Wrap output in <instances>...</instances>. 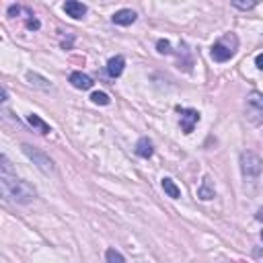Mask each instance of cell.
Returning a JSON list of instances; mask_svg holds the SVG:
<instances>
[{"mask_svg":"<svg viewBox=\"0 0 263 263\" xmlns=\"http://www.w3.org/2000/svg\"><path fill=\"white\" fill-rule=\"evenodd\" d=\"M0 187H2V196L15 204H29L35 197V189L29 183L16 179L13 175H0Z\"/></svg>","mask_w":263,"mask_h":263,"instance_id":"obj_1","label":"cell"},{"mask_svg":"<svg viewBox=\"0 0 263 263\" xmlns=\"http://www.w3.org/2000/svg\"><path fill=\"white\" fill-rule=\"evenodd\" d=\"M236 46H239V39H236L234 33H226L220 41H216L212 46V58L216 62H226V60H230L236 51Z\"/></svg>","mask_w":263,"mask_h":263,"instance_id":"obj_2","label":"cell"},{"mask_svg":"<svg viewBox=\"0 0 263 263\" xmlns=\"http://www.w3.org/2000/svg\"><path fill=\"white\" fill-rule=\"evenodd\" d=\"M241 164H243V175H245V179L247 181H257V177L261 175V159L255 154V152H251V150H247V152H243L241 154Z\"/></svg>","mask_w":263,"mask_h":263,"instance_id":"obj_3","label":"cell"},{"mask_svg":"<svg viewBox=\"0 0 263 263\" xmlns=\"http://www.w3.org/2000/svg\"><path fill=\"white\" fill-rule=\"evenodd\" d=\"M23 152L27 154L29 159H31L35 164H37L43 173H54V161H51L48 154H43L41 150H37V148H33V146H29V144H23Z\"/></svg>","mask_w":263,"mask_h":263,"instance_id":"obj_4","label":"cell"},{"mask_svg":"<svg viewBox=\"0 0 263 263\" xmlns=\"http://www.w3.org/2000/svg\"><path fill=\"white\" fill-rule=\"evenodd\" d=\"M197 121H199V113L196 109H181V130L185 132V134L194 132Z\"/></svg>","mask_w":263,"mask_h":263,"instance_id":"obj_5","label":"cell"},{"mask_svg":"<svg viewBox=\"0 0 263 263\" xmlns=\"http://www.w3.org/2000/svg\"><path fill=\"white\" fill-rule=\"evenodd\" d=\"M136 19H138V15L132 11V8H121V11H117L111 16V21L115 25H121V27H128V25L136 23Z\"/></svg>","mask_w":263,"mask_h":263,"instance_id":"obj_6","label":"cell"},{"mask_svg":"<svg viewBox=\"0 0 263 263\" xmlns=\"http://www.w3.org/2000/svg\"><path fill=\"white\" fill-rule=\"evenodd\" d=\"M86 4L82 2H76V0H68V2H64V13L68 16H72V19H82V16L86 15Z\"/></svg>","mask_w":263,"mask_h":263,"instance_id":"obj_7","label":"cell"},{"mask_svg":"<svg viewBox=\"0 0 263 263\" xmlns=\"http://www.w3.org/2000/svg\"><path fill=\"white\" fill-rule=\"evenodd\" d=\"M214 196H216L214 181H212V177H210V175H206L204 181H201V185L197 187V197L204 199V201H208V199H212Z\"/></svg>","mask_w":263,"mask_h":263,"instance_id":"obj_8","label":"cell"},{"mask_svg":"<svg viewBox=\"0 0 263 263\" xmlns=\"http://www.w3.org/2000/svg\"><path fill=\"white\" fill-rule=\"evenodd\" d=\"M70 84H72L74 89L86 91V89H91V86H93V78L82 74V72H72V74H70Z\"/></svg>","mask_w":263,"mask_h":263,"instance_id":"obj_9","label":"cell"},{"mask_svg":"<svg viewBox=\"0 0 263 263\" xmlns=\"http://www.w3.org/2000/svg\"><path fill=\"white\" fill-rule=\"evenodd\" d=\"M124 66H126L124 56H115V58H111L109 62H107V72H109V76L117 78L121 72H124Z\"/></svg>","mask_w":263,"mask_h":263,"instance_id":"obj_10","label":"cell"},{"mask_svg":"<svg viewBox=\"0 0 263 263\" xmlns=\"http://www.w3.org/2000/svg\"><path fill=\"white\" fill-rule=\"evenodd\" d=\"M152 152H154V148H152L150 140H148V138H140L138 144H136V154L142 156V159H150Z\"/></svg>","mask_w":263,"mask_h":263,"instance_id":"obj_11","label":"cell"},{"mask_svg":"<svg viewBox=\"0 0 263 263\" xmlns=\"http://www.w3.org/2000/svg\"><path fill=\"white\" fill-rule=\"evenodd\" d=\"M27 121H29V126L33 128V130H37L39 134H49L51 132V128H49V124H46L39 115H35V113H31V115H27Z\"/></svg>","mask_w":263,"mask_h":263,"instance_id":"obj_12","label":"cell"},{"mask_svg":"<svg viewBox=\"0 0 263 263\" xmlns=\"http://www.w3.org/2000/svg\"><path fill=\"white\" fill-rule=\"evenodd\" d=\"M163 189H164V194L169 196V197H173V199L181 197V189L177 187V183H175L173 179H169V177L163 179Z\"/></svg>","mask_w":263,"mask_h":263,"instance_id":"obj_13","label":"cell"},{"mask_svg":"<svg viewBox=\"0 0 263 263\" xmlns=\"http://www.w3.org/2000/svg\"><path fill=\"white\" fill-rule=\"evenodd\" d=\"M27 81H29L33 86H37V89H49V81H48V78H43V76L35 74V72H29V74H27Z\"/></svg>","mask_w":263,"mask_h":263,"instance_id":"obj_14","label":"cell"},{"mask_svg":"<svg viewBox=\"0 0 263 263\" xmlns=\"http://www.w3.org/2000/svg\"><path fill=\"white\" fill-rule=\"evenodd\" d=\"M247 103L251 105V107H257V111L263 113V95H261V93H251L249 99H247Z\"/></svg>","mask_w":263,"mask_h":263,"instance_id":"obj_15","label":"cell"},{"mask_svg":"<svg viewBox=\"0 0 263 263\" xmlns=\"http://www.w3.org/2000/svg\"><path fill=\"white\" fill-rule=\"evenodd\" d=\"M105 259H107V263H126L124 255H121L119 251H115V249H107V253H105Z\"/></svg>","mask_w":263,"mask_h":263,"instance_id":"obj_16","label":"cell"},{"mask_svg":"<svg viewBox=\"0 0 263 263\" xmlns=\"http://www.w3.org/2000/svg\"><path fill=\"white\" fill-rule=\"evenodd\" d=\"M91 101H93L95 105H109V103H111L109 95H105V93H99V91L91 95Z\"/></svg>","mask_w":263,"mask_h":263,"instance_id":"obj_17","label":"cell"},{"mask_svg":"<svg viewBox=\"0 0 263 263\" xmlns=\"http://www.w3.org/2000/svg\"><path fill=\"white\" fill-rule=\"evenodd\" d=\"M232 6L234 8H241V11H249V8H255L257 2H255V0H251V2H241V0H234Z\"/></svg>","mask_w":263,"mask_h":263,"instance_id":"obj_18","label":"cell"},{"mask_svg":"<svg viewBox=\"0 0 263 263\" xmlns=\"http://www.w3.org/2000/svg\"><path fill=\"white\" fill-rule=\"evenodd\" d=\"M156 49H159V54H171V43L166 39H159L156 43Z\"/></svg>","mask_w":263,"mask_h":263,"instance_id":"obj_19","label":"cell"},{"mask_svg":"<svg viewBox=\"0 0 263 263\" xmlns=\"http://www.w3.org/2000/svg\"><path fill=\"white\" fill-rule=\"evenodd\" d=\"M27 29H39V21L37 19H29L27 21Z\"/></svg>","mask_w":263,"mask_h":263,"instance_id":"obj_20","label":"cell"},{"mask_svg":"<svg viewBox=\"0 0 263 263\" xmlns=\"http://www.w3.org/2000/svg\"><path fill=\"white\" fill-rule=\"evenodd\" d=\"M255 66H257L259 70H263V54H259V56L255 58Z\"/></svg>","mask_w":263,"mask_h":263,"instance_id":"obj_21","label":"cell"},{"mask_svg":"<svg viewBox=\"0 0 263 263\" xmlns=\"http://www.w3.org/2000/svg\"><path fill=\"white\" fill-rule=\"evenodd\" d=\"M19 11H21L19 6H11V8H8V15H11V16H15V15H19Z\"/></svg>","mask_w":263,"mask_h":263,"instance_id":"obj_22","label":"cell"},{"mask_svg":"<svg viewBox=\"0 0 263 263\" xmlns=\"http://www.w3.org/2000/svg\"><path fill=\"white\" fill-rule=\"evenodd\" d=\"M255 218H257L259 222H263V208H259V210H257V216H255Z\"/></svg>","mask_w":263,"mask_h":263,"instance_id":"obj_23","label":"cell"},{"mask_svg":"<svg viewBox=\"0 0 263 263\" xmlns=\"http://www.w3.org/2000/svg\"><path fill=\"white\" fill-rule=\"evenodd\" d=\"M261 239H263V230H261Z\"/></svg>","mask_w":263,"mask_h":263,"instance_id":"obj_24","label":"cell"}]
</instances>
